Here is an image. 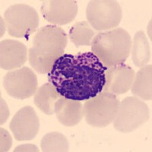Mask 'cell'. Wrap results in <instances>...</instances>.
<instances>
[{"mask_svg":"<svg viewBox=\"0 0 152 152\" xmlns=\"http://www.w3.org/2000/svg\"><path fill=\"white\" fill-rule=\"evenodd\" d=\"M0 151L2 152L9 151L12 145V138L10 134L6 129H0Z\"/></svg>","mask_w":152,"mask_h":152,"instance_id":"d6986e66","label":"cell"},{"mask_svg":"<svg viewBox=\"0 0 152 152\" xmlns=\"http://www.w3.org/2000/svg\"><path fill=\"white\" fill-rule=\"evenodd\" d=\"M40 147L44 152L69 151V150L68 139L63 134L59 132L47 133L42 138Z\"/></svg>","mask_w":152,"mask_h":152,"instance_id":"ac0fdd59","label":"cell"},{"mask_svg":"<svg viewBox=\"0 0 152 152\" xmlns=\"http://www.w3.org/2000/svg\"><path fill=\"white\" fill-rule=\"evenodd\" d=\"M10 115L9 107L5 103V100L1 98V125H3L6 122L8 117Z\"/></svg>","mask_w":152,"mask_h":152,"instance_id":"ffe728a7","label":"cell"},{"mask_svg":"<svg viewBox=\"0 0 152 152\" xmlns=\"http://www.w3.org/2000/svg\"><path fill=\"white\" fill-rule=\"evenodd\" d=\"M3 85L9 96L18 100H25L36 93L37 77L32 69L23 66L8 72L4 77Z\"/></svg>","mask_w":152,"mask_h":152,"instance_id":"ba28073f","label":"cell"},{"mask_svg":"<svg viewBox=\"0 0 152 152\" xmlns=\"http://www.w3.org/2000/svg\"><path fill=\"white\" fill-rule=\"evenodd\" d=\"M78 11V2L73 0H46L43 1L40 8L44 19L56 26L72 22Z\"/></svg>","mask_w":152,"mask_h":152,"instance_id":"30bf717a","label":"cell"},{"mask_svg":"<svg viewBox=\"0 0 152 152\" xmlns=\"http://www.w3.org/2000/svg\"><path fill=\"white\" fill-rule=\"evenodd\" d=\"M132 58L136 67L146 66L151 59V50L145 34L142 31L136 32L132 40Z\"/></svg>","mask_w":152,"mask_h":152,"instance_id":"2e32d148","label":"cell"},{"mask_svg":"<svg viewBox=\"0 0 152 152\" xmlns=\"http://www.w3.org/2000/svg\"><path fill=\"white\" fill-rule=\"evenodd\" d=\"M94 31L88 21H78L70 28L69 36L76 47L91 46L94 37Z\"/></svg>","mask_w":152,"mask_h":152,"instance_id":"e0dca14e","label":"cell"},{"mask_svg":"<svg viewBox=\"0 0 152 152\" xmlns=\"http://www.w3.org/2000/svg\"><path fill=\"white\" fill-rule=\"evenodd\" d=\"M6 29L10 36L28 39L39 26V15L34 8L26 4L10 5L4 13Z\"/></svg>","mask_w":152,"mask_h":152,"instance_id":"5b68a950","label":"cell"},{"mask_svg":"<svg viewBox=\"0 0 152 152\" xmlns=\"http://www.w3.org/2000/svg\"><path fill=\"white\" fill-rule=\"evenodd\" d=\"M39 149L36 145L32 144H24L22 145H19L14 149V152L15 151H39Z\"/></svg>","mask_w":152,"mask_h":152,"instance_id":"44dd1931","label":"cell"},{"mask_svg":"<svg viewBox=\"0 0 152 152\" xmlns=\"http://www.w3.org/2000/svg\"><path fill=\"white\" fill-rule=\"evenodd\" d=\"M61 97L53 85L50 82L43 84L37 88L34 97V104L46 115L55 113V104Z\"/></svg>","mask_w":152,"mask_h":152,"instance_id":"5bb4252c","label":"cell"},{"mask_svg":"<svg viewBox=\"0 0 152 152\" xmlns=\"http://www.w3.org/2000/svg\"><path fill=\"white\" fill-rule=\"evenodd\" d=\"M119 100L114 94L103 90L83 104V116L89 126L107 127L116 118Z\"/></svg>","mask_w":152,"mask_h":152,"instance_id":"277c9868","label":"cell"},{"mask_svg":"<svg viewBox=\"0 0 152 152\" xmlns=\"http://www.w3.org/2000/svg\"><path fill=\"white\" fill-rule=\"evenodd\" d=\"M55 114L61 125L72 127L83 117V106L81 101L61 97L55 104Z\"/></svg>","mask_w":152,"mask_h":152,"instance_id":"4fadbf2b","label":"cell"},{"mask_svg":"<svg viewBox=\"0 0 152 152\" xmlns=\"http://www.w3.org/2000/svg\"><path fill=\"white\" fill-rule=\"evenodd\" d=\"M1 24H2V26H1V37H2L5 34V29L6 28L5 20H3L2 18H1Z\"/></svg>","mask_w":152,"mask_h":152,"instance_id":"7402d4cb","label":"cell"},{"mask_svg":"<svg viewBox=\"0 0 152 152\" xmlns=\"http://www.w3.org/2000/svg\"><path fill=\"white\" fill-rule=\"evenodd\" d=\"M149 117L147 104L135 96L126 97L119 102L113 126L119 132H132L146 123Z\"/></svg>","mask_w":152,"mask_h":152,"instance_id":"8992f818","label":"cell"},{"mask_svg":"<svg viewBox=\"0 0 152 152\" xmlns=\"http://www.w3.org/2000/svg\"><path fill=\"white\" fill-rule=\"evenodd\" d=\"M122 17L123 10L117 1L91 0L87 5V20L96 31L114 29L120 24Z\"/></svg>","mask_w":152,"mask_h":152,"instance_id":"52a82bcc","label":"cell"},{"mask_svg":"<svg viewBox=\"0 0 152 152\" xmlns=\"http://www.w3.org/2000/svg\"><path fill=\"white\" fill-rule=\"evenodd\" d=\"M107 67L93 53H65L55 62L48 81L61 97L88 100L104 90Z\"/></svg>","mask_w":152,"mask_h":152,"instance_id":"6da1fadb","label":"cell"},{"mask_svg":"<svg viewBox=\"0 0 152 152\" xmlns=\"http://www.w3.org/2000/svg\"><path fill=\"white\" fill-rule=\"evenodd\" d=\"M28 59L26 46L15 40H4L0 43V67L14 70L21 67Z\"/></svg>","mask_w":152,"mask_h":152,"instance_id":"7c38bea8","label":"cell"},{"mask_svg":"<svg viewBox=\"0 0 152 152\" xmlns=\"http://www.w3.org/2000/svg\"><path fill=\"white\" fill-rule=\"evenodd\" d=\"M135 70L125 63L107 68L105 72L106 83L104 90L123 94L130 90L135 76Z\"/></svg>","mask_w":152,"mask_h":152,"instance_id":"8fae6325","label":"cell"},{"mask_svg":"<svg viewBox=\"0 0 152 152\" xmlns=\"http://www.w3.org/2000/svg\"><path fill=\"white\" fill-rule=\"evenodd\" d=\"M132 39L121 28L100 31L92 40L91 53L107 68L124 63L130 54Z\"/></svg>","mask_w":152,"mask_h":152,"instance_id":"3957f363","label":"cell"},{"mask_svg":"<svg viewBox=\"0 0 152 152\" xmlns=\"http://www.w3.org/2000/svg\"><path fill=\"white\" fill-rule=\"evenodd\" d=\"M9 128L17 141L33 140L40 129V120L33 107L25 106L19 110L12 118Z\"/></svg>","mask_w":152,"mask_h":152,"instance_id":"9c48e42d","label":"cell"},{"mask_svg":"<svg viewBox=\"0 0 152 152\" xmlns=\"http://www.w3.org/2000/svg\"><path fill=\"white\" fill-rule=\"evenodd\" d=\"M152 66L151 64L141 67L135 74L131 87L132 94L144 100H151Z\"/></svg>","mask_w":152,"mask_h":152,"instance_id":"9a60e30c","label":"cell"},{"mask_svg":"<svg viewBox=\"0 0 152 152\" xmlns=\"http://www.w3.org/2000/svg\"><path fill=\"white\" fill-rule=\"evenodd\" d=\"M68 44L64 30L56 25H46L38 30L28 51V60L34 70L49 73L56 61L62 56Z\"/></svg>","mask_w":152,"mask_h":152,"instance_id":"7a4b0ae2","label":"cell"}]
</instances>
